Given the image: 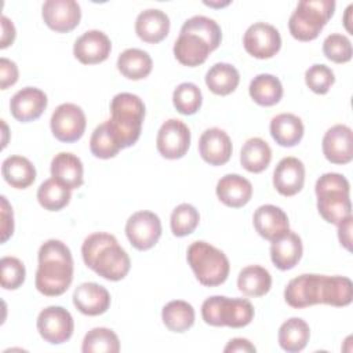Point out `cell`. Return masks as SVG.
<instances>
[{"instance_id": "6da1fadb", "label": "cell", "mask_w": 353, "mask_h": 353, "mask_svg": "<svg viewBox=\"0 0 353 353\" xmlns=\"http://www.w3.org/2000/svg\"><path fill=\"white\" fill-rule=\"evenodd\" d=\"M222 41L219 25L208 17L194 15L186 19L174 43V55L185 66H199Z\"/></svg>"}, {"instance_id": "7a4b0ae2", "label": "cell", "mask_w": 353, "mask_h": 353, "mask_svg": "<svg viewBox=\"0 0 353 353\" xmlns=\"http://www.w3.org/2000/svg\"><path fill=\"white\" fill-rule=\"evenodd\" d=\"M39 266L34 284L46 296H59L70 287L73 280V258L69 247L55 239L44 241L37 254Z\"/></svg>"}, {"instance_id": "3957f363", "label": "cell", "mask_w": 353, "mask_h": 353, "mask_svg": "<svg viewBox=\"0 0 353 353\" xmlns=\"http://www.w3.org/2000/svg\"><path fill=\"white\" fill-rule=\"evenodd\" d=\"M81 255L87 268L110 281L123 280L131 268L128 254L110 233L95 232L87 236L81 245Z\"/></svg>"}, {"instance_id": "277c9868", "label": "cell", "mask_w": 353, "mask_h": 353, "mask_svg": "<svg viewBox=\"0 0 353 353\" xmlns=\"http://www.w3.org/2000/svg\"><path fill=\"white\" fill-rule=\"evenodd\" d=\"M317 197V210L324 221L339 225L352 215L350 183L338 172H325L314 186Z\"/></svg>"}, {"instance_id": "5b68a950", "label": "cell", "mask_w": 353, "mask_h": 353, "mask_svg": "<svg viewBox=\"0 0 353 353\" xmlns=\"http://www.w3.org/2000/svg\"><path fill=\"white\" fill-rule=\"evenodd\" d=\"M110 127L121 148L132 146L141 137L145 119L143 101L131 92H120L110 102Z\"/></svg>"}, {"instance_id": "8992f818", "label": "cell", "mask_w": 353, "mask_h": 353, "mask_svg": "<svg viewBox=\"0 0 353 353\" xmlns=\"http://www.w3.org/2000/svg\"><path fill=\"white\" fill-rule=\"evenodd\" d=\"M186 259L199 283L205 287L221 285L229 276L230 263L228 256L207 241L192 243Z\"/></svg>"}, {"instance_id": "52a82bcc", "label": "cell", "mask_w": 353, "mask_h": 353, "mask_svg": "<svg viewBox=\"0 0 353 353\" xmlns=\"http://www.w3.org/2000/svg\"><path fill=\"white\" fill-rule=\"evenodd\" d=\"M254 314L252 303L244 298L214 295L201 305L203 320L214 327L243 328L252 321Z\"/></svg>"}, {"instance_id": "ba28073f", "label": "cell", "mask_w": 353, "mask_h": 353, "mask_svg": "<svg viewBox=\"0 0 353 353\" xmlns=\"http://www.w3.org/2000/svg\"><path fill=\"white\" fill-rule=\"evenodd\" d=\"M334 0H302L288 19V29L299 41L314 40L334 15Z\"/></svg>"}, {"instance_id": "9c48e42d", "label": "cell", "mask_w": 353, "mask_h": 353, "mask_svg": "<svg viewBox=\"0 0 353 353\" xmlns=\"http://www.w3.org/2000/svg\"><path fill=\"white\" fill-rule=\"evenodd\" d=\"M325 280V274L314 273H305L290 280L284 290L285 302L295 309L324 303Z\"/></svg>"}, {"instance_id": "30bf717a", "label": "cell", "mask_w": 353, "mask_h": 353, "mask_svg": "<svg viewBox=\"0 0 353 353\" xmlns=\"http://www.w3.org/2000/svg\"><path fill=\"white\" fill-rule=\"evenodd\" d=\"M37 331L40 336L52 345H61L70 339L74 321L69 310L62 306H48L37 316Z\"/></svg>"}, {"instance_id": "8fae6325", "label": "cell", "mask_w": 353, "mask_h": 353, "mask_svg": "<svg viewBox=\"0 0 353 353\" xmlns=\"http://www.w3.org/2000/svg\"><path fill=\"white\" fill-rule=\"evenodd\" d=\"M52 135L65 143L79 141L85 131V114L83 109L74 103H61L55 108L51 120Z\"/></svg>"}, {"instance_id": "7c38bea8", "label": "cell", "mask_w": 353, "mask_h": 353, "mask_svg": "<svg viewBox=\"0 0 353 353\" xmlns=\"http://www.w3.org/2000/svg\"><path fill=\"white\" fill-rule=\"evenodd\" d=\"M125 234L134 248L139 251L150 250L161 236V221L152 211L134 212L127 219Z\"/></svg>"}, {"instance_id": "4fadbf2b", "label": "cell", "mask_w": 353, "mask_h": 353, "mask_svg": "<svg viewBox=\"0 0 353 353\" xmlns=\"http://www.w3.org/2000/svg\"><path fill=\"white\" fill-rule=\"evenodd\" d=\"M190 146V130L178 119L165 120L156 138L157 152L168 160H176L188 153Z\"/></svg>"}, {"instance_id": "5bb4252c", "label": "cell", "mask_w": 353, "mask_h": 353, "mask_svg": "<svg viewBox=\"0 0 353 353\" xmlns=\"http://www.w3.org/2000/svg\"><path fill=\"white\" fill-rule=\"evenodd\" d=\"M243 46L251 57L268 59L280 51L281 37L273 25L266 22H255L245 30Z\"/></svg>"}, {"instance_id": "9a60e30c", "label": "cell", "mask_w": 353, "mask_h": 353, "mask_svg": "<svg viewBox=\"0 0 353 353\" xmlns=\"http://www.w3.org/2000/svg\"><path fill=\"white\" fill-rule=\"evenodd\" d=\"M46 25L58 33L73 30L81 19V8L74 0H47L41 7Z\"/></svg>"}, {"instance_id": "2e32d148", "label": "cell", "mask_w": 353, "mask_h": 353, "mask_svg": "<svg viewBox=\"0 0 353 353\" xmlns=\"http://www.w3.org/2000/svg\"><path fill=\"white\" fill-rule=\"evenodd\" d=\"M112 51L110 39L106 33L92 29L84 32L73 46V55L83 65H95L108 59Z\"/></svg>"}, {"instance_id": "e0dca14e", "label": "cell", "mask_w": 353, "mask_h": 353, "mask_svg": "<svg viewBox=\"0 0 353 353\" xmlns=\"http://www.w3.org/2000/svg\"><path fill=\"white\" fill-rule=\"evenodd\" d=\"M323 153L332 164H347L353 159V132L345 124H335L323 137Z\"/></svg>"}, {"instance_id": "ac0fdd59", "label": "cell", "mask_w": 353, "mask_h": 353, "mask_svg": "<svg viewBox=\"0 0 353 353\" xmlns=\"http://www.w3.org/2000/svg\"><path fill=\"white\" fill-rule=\"evenodd\" d=\"M48 103L44 91L36 87H25L17 91L10 101V110L15 120L29 123L39 119Z\"/></svg>"}, {"instance_id": "d6986e66", "label": "cell", "mask_w": 353, "mask_h": 353, "mask_svg": "<svg viewBox=\"0 0 353 353\" xmlns=\"http://www.w3.org/2000/svg\"><path fill=\"white\" fill-rule=\"evenodd\" d=\"M305 183V165L292 156L281 159L273 171V186L285 197H291L302 190Z\"/></svg>"}, {"instance_id": "ffe728a7", "label": "cell", "mask_w": 353, "mask_h": 353, "mask_svg": "<svg viewBox=\"0 0 353 353\" xmlns=\"http://www.w3.org/2000/svg\"><path fill=\"white\" fill-rule=\"evenodd\" d=\"M232 141L229 135L216 127L205 130L199 139L201 159L210 165H223L232 156Z\"/></svg>"}, {"instance_id": "44dd1931", "label": "cell", "mask_w": 353, "mask_h": 353, "mask_svg": "<svg viewBox=\"0 0 353 353\" xmlns=\"http://www.w3.org/2000/svg\"><path fill=\"white\" fill-rule=\"evenodd\" d=\"M72 298L77 310L85 316L103 314L110 306L109 291L98 283H81Z\"/></svg>"}, {"instance_id": "7402d4cb", "label": "cell", "mask_w": 353, "mask_h": 353, "mask_svg": "<svg viewBox=\"0 0 353 353\" xmlns=\"http://www.w3.org/2000/svg\"><path fill=\"white\" fill-rule=\"evenodd\" d=\"M254 228L261 237L273 241L290 229L287 214L277 205L263 204L258 207L252 216Z\"/></svg>"}, {"instance_id": "603a6c76", "label": "cell", "mask_w": 353, "mask_h": 353, "mask_svg": "<svg viewBox=\"0 0 353 353\" xmlns=\"http://www.w3.org/2000/svg\"><path fill=\"white\" fill-rule=\"evenodd\" d=\"M270 243V258L277 269L290 270L298 265L302 258L303 245L301 237L295 232L288 229Z\"/></svg>"}, {"instance_id": "cb8c5ba5", "label": "cell", "mask_w": 353, "mask_h": 353, "mask_svg": "<svg viewBox=\"0 0 353 353\" xmlns=\"http://www.w3.org/2000/svg\"><path fill=\"white\" fill-rule=\"evenodd\" d=\"M170 32V18L159 8H148L138 14L135 19L137 36L149 44L160 43Z\"/></svg>"}, {"instance_id": "d4e9b609", "label": "cell", "mask_w": 353, "mask_h": 353, "mask_svg": "<svg viewBox=\"0 0 353 353\" xmlns=\"http://www.w3.org/2000/svg\"><path fill=\"white\" fill-rule=\"evenodd\" d=\"M215 192L225 205L240 208L251 200L252 185L247 178L239 174H226L218 181Z\"/></svg>"}, {"instance_id": "484cf974", "label": "cell", "mask_w": 353, "mask_h": 353, "mask_svg": "<svg viewBox=\"0 0 353 353\" xmlns=\"http://www.w3.org/2000/svg\"><path fill=\"white\" fill-rule=\"evenodd\" d=\"M50 171L54 179L70 190L80 188L84 182L83 163L76 154L70 152H61L55 154L51 160Z\"/></svg>"}, {"instance_id": "4316f807", "label": "cell", "mask_w": 353, "mask_h": 353, "mask_svg": "<svg viewBox=\"0 0 353 353\" xmlns=\"http://www.w3.org/2000/svg\"><path fill=\"white\" fill-rule=\"evenodd\" d=\"M303 132L305 127L302 120L292 113H280L270 121V135L280 146L292 148L298 145Z\"/></svg>"}, {"instance_id": "83f0119b", "label": "cell", "mask_w": 353, "mask_h": 353, "mask_svg": "<svg viewBox=\"0 0 353 353\" xmlns=\"http://www.w3.org/2000/svg\"><path fill=\"white\" fill-rule=\"evenodd\" d=\"M4 181L15 189H26L36 179V168L32 161L23 156H10L1 164Z\"/></svg>"}, {"instance_id": "f1b7e54d", "label": "cell", "mask_w": 353, "mask_h": 353, "mask_svg": "<svg viewBox=\"0 0 353 353\" xmlns=\"http://www.w3.org/2000/svg\"><path fill=\"white\" fill-rule=\"evenodd\" d=\"M279 345L288 353H296L306 347L310 338L309 324L301 317L285 320L279 328Z\"/></svg>"}, {"instance_id": "f546056e", "label": "cell", "mask_w": 353, "mask_h": 353, "mask_svg": "<svg viewBox=\"0 0 353 353\" xmlns=\"http://www.w3.org/2000/svg\"><path fill=\"white\" fill-rule=\"evenodd\" d=\"M150 55L139 48H127L117 58L119 72L130 80H142L152 72Z\"/></svg>"}, {"instance_id": "4dcf8cb0", "label": "cell", "mask_w": 353, "mask_h": 353, "mask_svg": "<svg viewBox=\"0 0 353 353\" xmlns=\"http://www.w3.org/2000/svg\"><path fill=\"white\" fill-rule=\"evenodd\" d=\"M237 287L245 296H263L270 291L272 276L268 269L259 265H250L240 270Z\"/></svg>"}, {"instance_id": "1f68e13d", "label": "cell", "mask_w": 353, "mask_h": 353, "mask_svg": "<svg viewBox=\"0 0 353 353\" xmlns=\"http://www.w3.org/2000/svg\"><path fill=\"white\" fill-rule=\"evenodd\" d=\"M272 160V149L266 141L262 138H250L241 148L240 163L248 172H262L265 171Z\"/></svg>"}, {"instance_id": "d6a6232c", "label": "cell", "mask_w": 353, "mask_h": 353, "mask_svg": "<svg viewBox=\"0 0 353 353\" xmlns=\"http://www.w3.org/2000/svg\"><path fill=\"white\" fill-rule=\"evenodd\" d=\"M240 83L239 70L226 62L212 65L205 73V84L208 90L216 95H229Z\"/></svg>"}, {"instance_id": "836d02e7", "label": "cell", "mask_w": 353, "mask_h": 353, "mask_svg": "<svg viewBox=\"0 0 353 353\" xmlns=\"http://www.w3.org/2000/svg\"><path fill=\"white\" fill-rule=\"evenodd\" d=\"M248 92L255 103L261 106H273L279 103L283 97V85L276 76L261 73L251 80Z\"/></svg>"}, {"instance_id": "e575fe53", "label": "cell", "mask_w": 353, "mask_h": 353, "mask_svg": "<svg viewBox=\"0 0 353 353\" xmlns=\"http://www.w3.org/2000/svg\"><path fill=\"white\" fill-rule=\"evenodd\" d=\"M194 309L186 301H171L161 310L164 325L172 332H185L194 324Z\"/></svg>"}, {"instance_id": "d590c367", "label": "cell", "mask_w": 353, "mask_h": 353, "mask_svg": "<svg viewBox=\"0 0 353 353\" xmlns=\"http://www.w3.org/2000/svg\"><path fill=\"white\" fill-rule=\"evenodd\" d=\"M121 145L119 139L116 138L109 120L103 121L91 134L90 138V150L91 153L98 159H112L114 157L120 150Z\"/></svg>"}, {"instance_id": "8d00e7d4", "label": "cell", "mask_w": 353, "mask_h": 353, "mask_svg": "<svg viewBox=\"0 0 353 353\" xmlns=\"http://www.w3.org/2000/svg\"><path fill=\"white\" fill-rule=\"evenodd\" d=\"M70 189L54 178L46 179L37 189V200L44 210L59 211L70 201Z\"/></svg>"}, {"instance_id": "74e56055", "label": "cell", "mask_w": 353, "mask_h": 353, "mask_svg": "<svg viewBox=\"0 0 353 353\" xmlns=\"http://www.w3.org/2000/svg\"><path fill=\"white\" fill-rule=\"evenodd\" d=\"M120 350V341L114 331L97 327L90 330L81 345L83 353H117Z\"/></svg>"}, {"instance_id": "f35d334b", "label": "cell", "mask_w": 353, "mask_h": 353, "mask_svg": "<svg viewBox=\"0 0 353 353\" xmlns=\"http://www.w3.org/2000/svg\"><path fill=\"white\" fill-rule=\"evenodd\" d=\"M203 102L200 88L194 83H181L172 92V103L181 114H194Z\"/></svg>"}, {"instance_id": "ab89813d", "label": "cell", "mask_w": 353, "mask_h": 353, "mask_svg": "<svg viewBox=\"0 0 353 353\" xmlns=\"http://www.w3.org/2000/svg\"><path fill=\"white\" fill-rule=\"evenodd\" d=\"M200 221L199 211L188 203H182L176 205L171 214L170 225L171 232L176 237H185L194 232Z\"/></svg>"}, {"instance_id": "60d3db41", "label": "cell", "mask_w": 353, "mask_h": 353, "mask_svg": "<svg viewBox=\"0 0 353 353\" xmlns=\"http://www.w3.org/2000/svg\"><path fill=\"white\" fill-rule=\"evenodd\" d=\"M353 284L349 277L345 276H327L325 285V305L342 307L352 303Z\"/></svg>"}, {"instance_id": "b9f144b4", "label": "cell", "mask_w": 353, "mask_h": 353, "mask_svg": "<svg viewBox=\"0 0 353 353\" xmlns=\"http://www.w3.org/2000/svg\"><path fill=\"white\" fill-rule=\"evenodd\" d=\"M323 52L327 59L335 63H345L352 59V43L345 34L331 33L323 41Z\"/></svg>"}, {"instance_id": "7bdbcfd3", "label": "cell", "mask_w": 353, "mask_h": 353, "mask_svg": "<svg viewBox=\"0 0 353 353\" xmlns=\"http://www.w3.org/2000/svg\"><path fill=\"white\" fill-rule=\"evenodd\" d=\"M0 281L4 290L19 288L26 277V269L23 262L15 256H3L0 261Z\"/></svg>"}, {"instance_id": "ee69618b", "label": "cell", "mask_w": 353, "mask_h": 353, "mask_svg": "<svg viewBox=\"0 0 353 353\" xmlns=\"http://www.w3.org/2000/svg\"><path fill=\"white\" fill-rule=\"evenodd\" d=\"M305 83L314 94H327L335 83L334 72L324 63H314L305 72Z\"/></svg>"}, {"instance_id": "f6af8a7d", "label": "cell", "mask_w": 353, "mask_h": 353, "mask_svg": "<svg viewBox=\"0 0 353 353\" xmlns=\"http://www.w3.org/2000/svg\"><path fill=\"white\" fill-rule=\"evenodd\" d=\"M18 66L14 61L0 58V88L7 90L18 81Z\"/></svg>"}, {"instance_id": "bcb514c9", "label": "cell", "mask_w": 353, "mask_h": 353, "mask_svg": "<svg viewBox=\"0 0 353 353\" xmlns=\"http://www.w3.org/2000/svg\"><path fill=\"white\" fill-rule=\"evenodd\" d=\"M1 243H6L14 233V214L6 196H1Z\"/></svg>"}, {"instance_id": "7dc6e473", "label": "cell", "mask_w": 353, "mask_h": 353, "mask_svg": "<svg viewBox=\"0 0 353 353\" xmlns=\"http://www.w3.org/2000/svg\"><path fill=\"white\" fill-rule=\"evenodd\" d=\"M225 353H255V346L245 338H233L228 342V345L223 349Z\"/></svg>"}, {"instance_id": "c3c4849f", "label": "cell", "mask_w": 353, "mask_h": 353, "mask_svg": "<svg viewBox=\"0 0 353 353\" xmlns=\"http://www.w3.org/2000/svg\"><path fill=\"white\" fill-rule=\"evenodd\" d=\"M352 222H353V216H347L346 219H343L338 226V239L341 245H343L347 251L352 250Z\"/></svg>"}, {"instance_id": "681fc988", "label": "cell", "mask_w": 353, "mask_h": 353, "mask_svg": "<svg viewBox=\"0 0 353 353\" xmlns=\"http://www.w3.org/2000/svg\"><path fill=\"white\" fill-rule=\"evenodd\" d=\"M1 30L3 33H1L0 48H7L15 40V26L12 21H10L6 15L1 17Z\"/></svg>"}]
</instances>
